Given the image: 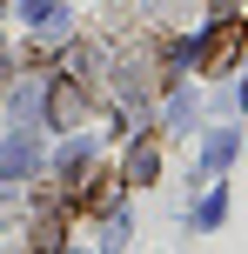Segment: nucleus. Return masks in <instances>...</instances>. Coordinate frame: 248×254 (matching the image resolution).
Returning <instances> with one entry per match:
<instances>
[{
	"label": "nucleus",
	"mask_w": 248,
	"mask_h": 254,
	"mask_svg": "<svg viewBox=\"0 0 248 254\" xmlns=\"http://www.w3.org/2000/svg\"><path fill=\"white\" fill-rule=\"evenodd\" d=\"M34 161H40V140H34V127H20V134H7V140H0V181L27 174Z\"/></svg>",
	"instance_id": "obj_2"
},
{
	"label": "nucleus",
	"mask_w": 248,
	"mask_h": 254,
	"mask_svg": "<svg viewBox=\"0 0 248 254\" xmlns=\"http://www.w3.org/2000/svg\"><path fill=\"white\" fill-rule=\"evenodd\" d=\"M20 13L27 20H54V0H20Z\"/></svg>",
	"instance_id": "obj_7"
},
{
	"label": "nucleus",
	"mask_w": 248,
	"mask_h": 254,
	"mask_svg": "<svg viewBox=\"0 0 248 254\" xmlns=\"http://www.w3.org/2000/svg\"><path fill=\"white\" fill-rule=\"evenodd\" d=\"M155 167H161V154H155V140H141V147L128 154V174H121V181H128V188H148V181H155Z\"/></svg>",
	"instance_id": "obj_5"
},
{
	"label": "nucleus",
	"mask_w": 248,
	"mask_h": 254,
	"mask_svg": "<svg viewBox=\"0 0 248 254\" xmlns=\"http://www.w3.org/2000/svg\"><path fill=\"white\" fill-rule=\"evenodd\" d=\"M0 7H7V0H0Z\"/></svg>",
	"instance_id": "obj_8"
},
{
	"label": "nucleus",
	"mask_w": 248,
	"mask_h": 254,
	"mask_svg": "<svg viewBox=\"0 0 248 254\" xmlns=\"http://www.w3.org/2000/svg\"><path fill=\"white\" fill-rule=\"evenodd\" d=\"M228 154H235V134H215V140H208V167H222Z\"/></svg>",
	"instance_id": "obj_6"
},
{
	"label": "nucleus",
	"mask_w": 248,
	"mask_h": 254,
	"mask_svg": "<svg viewBox=\"0 0 248 254\" xmlns=\"http://www.w3.org/2000/svg\"><path fill=\"white\" fill-rule=\"evenodd\" d=\"M74 201H81V207H87V214H107V207H114V201H121V181H114V174H94V188H81V194H74Z\"/></svg>",
	"instance_id": "obj_4"
},
{
	"label": "nucleus",
	"mask_w": 248,
	"mask_h": 254,
	"mask_svg": "<svg viewBox=\"0 0 248 254\" xmlns=\"http://www.w3.org/2000/svg\"><path fill=\"white\" fill-rule=\"evenodd\" d=\"M242 47H248V20H235V13H228V20L201 40V74H228Z\"/></svg>",
	"instance_id": "obj_1"
},
{
	"label": "nucleus",
	"mask_w": 248,
	"mask_h": 254,
	"mask_svg": "<svg viewBox=\"0 0 248 254\" xmlns=\"http://www.w3.org/2000/svg\"><path fill=\"white\" fill-rule=\"evenodd\" d=\"M81 107H87V101H81L74 80H54V94H47V121H54V127H81Z\"/></svg>",
	"instance_id": "obj_3"
}]
</instances>
